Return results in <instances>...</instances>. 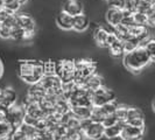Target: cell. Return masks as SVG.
Masks as SVG:
<instances>
[{
  "instance_id": "9c48e42d",
  "label": "cell",
  "mask_w": 155,
  "mask_h": 140,
  "mask_svg": "<svg viewBox=\"0 0 155 140\" xmlns=\"http://www.w3.org/2000/svg\"><path fill=\"white\" fill-rule=\"evenodd\" d=\"M125 124L137 126V127H146V119L143 112L135 106L127 108V115L125 119Z\"/></svg>"
},
{
  "instance_id": "8d00e7d4",
  "label": "cell",
  "mask_w": 155,
  "mask_h": 140,
  "mask_svg": "<svg viewBox=\"0 0 155 140\" xmlns=\"http://www.w3.org/2000/svg\"><path fill=\"white\" fill-rule=\"evenodd\" d=\"M77 140H93V139H91L90 137H87V135H86L85 133L81 132V133H79V134H78Z\"/></svg>"
},
{
  "instance_id": "60d3db41",
  "label": "cell",
  "mask_w": 155,
  "mask_h": 140,
  "mask_svg": "<svg viewBox=\"0 0 155 140\" xmlns=\"http://www.w3.org/2000/svg\"><path fill=\"white\" fill-rule=\"evenodd\" d=\"M109 140H124L121 138V135H117V137H113V138H110Z\"/></svg>"
},
{
  "instance_id": "30bf717a",
  "label": "cell",
  "mask_w": 155,
  "mask_h": 140,
  "mask_svg": "<svg viewBox=\"0 0 155 140\" xmlns=\"http://www.w3.org/2000/svg\"><path fill=\"white\" fill-rule=\"evenodd\" d=\"M16 95L15 90L12 88H4L0 89V110H7L9 106L16 103Z\"/></svg>"
},
{
  "instance_id": "484cf974",
  "label": "cell",
  "mask_w": 155,
  "mask_h": 140,
  "mask_svg": "<svg viewBox=\"0 0 155 140\" xmlns=\"http://www.w3.org/2000/svg\"><path fill=\"white\" fill-rule=\"evenodd\" d=\"M141 47H143V48L146 49L147 54L149 55V57H150V61L154 62V60H155V41H154V39H153V38L148 39L145 43L141 45Z\"/></svg>"
},
{
  "instance_id": "603a6c76",
  "label": "cell",
  "mask_w": 155,
  "mask_h": 140,
  "mask_svg": "<svg viewBox=\"0 0 155 140\" xmlns=\"http://www.w3.org/2000/svg\"><path fill=\"white\" fill-rule=\"evenodd\" d=\"M125 123H120L118 122L116 125H112V126H109V127H104V135H106L107 138H113V137H117V135H120V132L124 127Z\"/></svg>"
},
{
  "instance_id": "ee69618b",
  "label": "cell",
  "mask_w": 155,
  "mask_h": 140,
  "mask_svg": "<svg viewBox=\"0 0 155 140\" xmlns=\"http://www.w3.org/2000/svg\"><path fill=\"white\" fill-rule=\"evenodd\" d=\"M104 1H109V0H104Z\"/></svg>"
},
{
  "instance_id": "3957f363",
  "label": "cell",
  "mask_w": 155,
  "mask_h": 140,
  "mask_svg": "<svg viewBox=\"0 0 155 140\" xmlns=\"http://www.w3.org/2000/svg\"><path fill=\"white\" fill-rule=\"evenodd\" d=\"M97 70V63L92 60H76L75 61V75H74V83L76 85H82V83L87 77L93 75Z\"/></svg>"
},
{
  "instance_id": "83f0119b",
  "label": "cell",
  "mask_w": 155,
  "mask_h": 140,
  "mask_svg": "<svg viewBox=\"0 0 155 140\" xmlns=\"http://www.w3.org/2000/svg\"><path fill=\"white\" fill-rule=\"evenodd\" d=\"M23 35H25V31H22L20 27L14 26L11 28V38L9 40H13V41H23Z\"/></svg>"
},
{
  "instance_id": "44dd1931",
  "label": "cell",
  "mask_w": 155,
  "mask_h": 140,
  "mask_svg": "<svg viewBox=\"0 0 155 140\" xmlns=\"http://www.w3.org/2000/svg\"><path fill=\"white\" fill-rule=\"evenodd\" d=\"M91 109L92 106H71L70 112L75 118H77L79 120H86V119H90Z\"/></svg>"
},
{
  "instance_id": "ab89813d",
  "label": "cell",
  "mask_w": 155,
  "mask_h": 140,
  "mask_svg": "<svg viewBox=\"0 0 155 140\" xmlns=\"http://www.w3.org/2000/svg\"><path fill=\"white\" fill-rule=\"evenodd\" d=\"M94 140H109V138H107L106 135H104V134H103V135H101L99 138H97V139H94Z\"/></svg>"
},
{
  "instance_id": "e0dca14e",
  "label": "cell",
  "mask_w": 155,
  "mask_h": 140,
  "mask_svg": "<svg viewBox=\"0 0 155 140\" xmlns=\"http://www.w3.org/2000/svg\"><path fill=\"white\" fill-rule=\"evenodd\" d=\"M89 26H90L89 18L84 13H81L72 18V31L77 32V33H83L89 28Z\"/></svg>"
},
{
  "instance_id": "cb8c5ba5",
  "label": "cell",
  "mask_w": 155,
  "mask_h": 140,
  "mask_svg": "<svg viewBox=\"0 0 155 140\" xmlns=\"http://www.w3.org/2000/svg\"><path fill=\"white\" fill-rule=\"evenodd\" d=\"M13 131H14V127L9 124L7 120L0 122V139L9 138Z\"/></svg>"
},
{
  "instance_id": "2e32d148",
  "label": "cell",
  "mask_w": 155,
  "mask_h": 140,
  "mask_svg": "<svg viewBox=\"0 0 155 140\" xmlns=\"http://www.w3.org/2000/svg\"><path fill=\"white\" fill-rule=\"evenodd\" d=\"M105 85V83H104V78H103V76H101V75H98L97 72H94L93 75H91L90 77H87L82 83V88H84L85 90H87V91H92V90H94V89H97V88H99V86H103Z\"/></svg>"
},
{
  "instance_id": "4dcf8cb0",
  "label": "cell",
  "mask_w": 155,
  "mask_h": 140,
  "mask_svg": "<svg viewBox=\"0 0 155 140\" xmlns=\"http://www.w3.org/2000/svg\"><path fill=\"white\" fill-rule=\"evenodd\" d=\"M132 18H133V21H134V25L146 26V23H147V15L143 14V13H140V12L132 13Z\"/></svg>"
},
{
  "instance_id": "ffe728a7",
  "label": "cell",
  "mask_w": 155,
  "mask_h": 140,
  "mask_svg": "<svg viewBox=\"0 0 155 140\" xmlns=\"http://www.w3.org/2000/svg\"><path fill=\"white\" fill-rule=\"evenodd\" d=\"M121 20H123V11L111 7L106 11V21L111 27H114L117 25L121 23Z\"/></svg>"
},
{
  "instance_id": "9a60e30c",
  "label": "cell",
  "mask_w": 155,
  "mask_h": 140,
  "mask_svg": "<svg viewBox=\"0 0 155 140\" xmlns=\"http://www.w3.org/2000/svg\"><path fill=\"white\" fill-rule=\"evenodd\" d=\"M46 90L42 88V85L40 83L36 84H31L28 89V92H27V98L26 101L29 102H38L39 103L45 96H46Z\"/></svg>"
},
{
  "instance_id": "836d02e7",
  "label": "cell",
  "mask_w": 155,
  "mask_h": 140,
  "mask_svg": "<svg viewBox=\"0 0 155 140\" xmlns=\"http://www.w3.org/2000/svg\"><path fill=\"white\" fill-rule=\"evenodd\" d=\"M111 8H116V9H119V11H124L125 9V0H109L107 1Z\"/></svg>"
},
{
  "instance_id": "ba28073f",
  "label": "cell",
  "mask_w": 155,
  "mask_h": 140,
  "mask_svg": "<svg viewBox=\"0 0 155 140\" xmlns=\"http://www.w3.org/2000/svg\"><path fill=\"white\" fill-rule=\"evenodd\" d=\"M39 83L46 90L47 95L54 96L56 99H57L58 96L62 95V82L60 81V78L57 77L56 75H53V76H43Z\"/></svg>"
},
{
  "instance_id": "277c9868",
  "label": "cell",
  "mask_w": 155,
  "mask_h": 140,
  "mask_svg": "<svg viewBox=\"0 0 155 140\" xmlns=\"http://www.w3.org/2000/svg\"><path fill=\"white\" fill-rule=\"evenodd\" d=\"M89 96H90V102L92 106H101L106 103L117 99L114 91L109 89L106 85L99 86L92 91H89Z\"/></svg>"
},
{
  "instance_id": "7bdbcfd3",
  "label": "cell",
  "mask_w": 155,
  "mask_h": 140,
  "mask_svg": "<svg viewBox=\"0 0 155 140\" xmlns=\"http://www.w3.org/2000/svg\"><path fill=\"white\" fill-rule=\"evenodd\" d=\"M1 26H2V22H1V21H0V28H1Z\"/></svg>"
},
{
  "instance_id": "d6986e66",
  "label": "cell",
  "mask_w": 155,
  "mask_h": 140,
  "mask_svg": "<svg viewBox=\"0 0 155 140\" xmlns=\"http://www.w3.org/2000/svg\"><path fill=\"white\" fill-rule=\"evenodd\" d=\"M72 18L74 16L61 11L56 16V23L63 31H72Z\"/></svg>"
},
{
  "instance_id": "1f68e13d",
  "label": "cell",
  "mask_w": 155,
  "mask_h": 140,
  "mask_svg": "<svg viewBox=\"0 0 155 140\" xmlns=\"http://www.w3.org/2000/svg\"><path fill=\"white\" fill-rule=\"evenodd\" d=\"M11 140H28L27 139V135L25 131L22 130V127H16L14 128V131L11 134Z\"/></svg>"
},
{
  "instance_id": "b9f144b4",
  "label": "cell",
  "mask_w": 155,
  "mask_h": 140,
  "mask_svg": "<svg viewBox=\"0 0 155 140\" xmlns=\"http://www.w3.org/2000/svg\"><path fill=\"white\" fill-rule=\"evenodd\" d=\"M4 8V0H0V9Z\"/></svg>"
},
{
  "instance_id": "e575fe53",
  "label": "cell",
  "mask_w": 155,
  "mask_h": 140,
  "mask_svg": "<svg viewBox=\"0 0 155 140\" xmlns=\"http://www.w3.org/2000/svg\"><path fill=\"white\" fill-rule=\"evenodd\" d=\"M118 123V120H117L116 116H114V113L113 115H111V116L106 117L103 122H101V124L104 127H109V126H112V125H116Z\"/></svg>"
},
{
  "instance_id": "8992f818",
  "label": "cell",
  "mask_w": 155,
  "mask_h": 140,
  "mask_svg": "<svg viewBox=\"0 0 155 140\" xmlns=\"http://www.w3.org/2000/svg\"><path fill=\"white\" fill-rule=\"evenodd\" d=\"M118 106H119V103L117 99L110 102V103H106L101 106H92L91 115H90V120L96 122V123H101L106 117L113 115Z\"/></svg>"
},
{
  "instance_id": "f35d334b",
  "label": "cell",
  "mask_w": 155,
  "mask_h": 140,
  "mask_svg": "<svg viewBox=\"0 0 155 140\" xmlns=\"http://www.w3.org/2000/svg\"><path fill=\"white\" fill-rule=\"evenodd\" d=\"M16 1H18V2H19V4H20L21 6H23V5H26V4L28 2V0H16Z\"/></svg>"
},
{
  "instance_id": "4fadbf2b",
  "label": "cell",
  "mask_w": 155,
  "mask_h": 140,
  "mask_svg": "<svg viewBox=\"0 0 155 140\" xmlns=\"http://www.w3.org/2000/svg\"><path fill=\"white\" fill-rule=\"evenodd\" d=\"M83 2L81 0H65L62 5V11L71 16L78 15L83 13Z\"/></svg>"
},
{
  "instance_id": "7a4b0ae2",
  "label": "cell",
  "mask_w": 155,
  "mask_h": 140,
  "mask_svg": "<svg viewBox=\"0 0 155 140\" xmlns=\"http://www.w3.org/2000/svg\"><path fill=\"white\" fill-rule=\"evenodd\" d=\"M123 61L126 69L132 72H140L143 68H146L150 61V57L147 54L146 49L143 47H137L132 52L126 53L123 56Z\"/></svg>"
},
{
  "instance_id": "f546056e",
  "label": "cell",
  "mask_w": 155,
  "mask_h": 140,
  "mask_svg": "<svg viewBox=\"0 0 155 140\" xmlns=\"http://www.w3.org/2000/svg\"><path fill=\"white\" fill-rule=\"evenodd\" d=\"M55 67H56V61H46L43 62V74L45 76H53L55 75Z\"/></svg>"
},
{
  "instance_id": "5b68a950",
  "label": "cell",
  "mask_w": 155,
  "mask_h": 140,
  "mask_svg": "<svg viewBox=\"0 0 155 140\" xmlns=\"http://www.w3.org/2000/svg\"><path fill=\"white\" fill-rule=\"evenodd\" d=\"M55 75L60 78L62 84L74 82L75 61L74 60H60V61H56Z\"/></svg>"
},
{
  "instance_id": "7402d4cb",
  "label": "cell",
  "mask_w": 155,
  "mask_h": 140,
  "mask_svg": "<svg viewBox=\"0 0 155 140\" xmlns=\"http://www.w3.org/2000/svg\"><path fill=\"white\" fill-rule=\"evenodd\" d=\"M110 53L112 56H114V57H121V56H124V46H123V41L119 39H116L113 42H111L109 46Z\"/></svg>"
},
{
  "instance_id": "5bb4252c",
  "label": "cell",
  "mask_w": 155,
  "mask_h": 140,
  "mask_svg": "<svg viewBox=\"0 0 155 140\" xmlns=\"http://www.w3.org/2000/svg\"><path fill=\"white\" fill-rule=\"evenodd\" d=\"M23 106H25V113L27 116L31 117V118L40 119V118L46 117L45 112L42 111V109H41V106H40V104L38 102L26 101L23 103Z\"/></svg>"
},
{
  "instance_id": "52a82bcc",
  "label": "cell",
  "mask_w": 155,
  "mask_h": 140,
  "mask_svg": "<svg viewBox=\"0 0 155 140\" xmlns=\"http://www.w3.org/2000/svg\"><path fill=\"white\" fill-rule=\"evenodd\" d=\"M6 113V120L12 125L14 128L20 127L23 124V118H25V106L23 104H13L7 110H5Z\"/></svg>"
},
{
  "instance_id": "4316f807",
  "label": "cell",
  "mask_w": 155,
  "mask_h": 140,
  "mask_svg": "<svg viewBox=\"0 0 155 140\" xmlns=\"http://www.w3.org/2000/svg\"><path fill=\"white\" fill-rule=\"evenodd\" d=\"M123 46H124V53H130V52H132L133 49H135L137 47L140 46L139 41L137 39H134V38H130V39H127L126 41H123Z\"/></svg>"
},
{
  "instance_id": "f6af8a7d",
  "label": "cell",
  "mask_w": 155,
  "mask_h": 140,
  "mask_svg": "<svg viewBox=\"0 0 155 140\" xmlns=\"http://www.w3.org/2000/svg\"><path fill=\"white\" fill-rule=\"evenodd\" d=\"M4 1H5V0H4Z\"/></svg>"
},
{
  "instance_id": "d4e9b609",
  "label": "cell",
  "mask_w": 155,
  "mask_h": 140,
  "mask_svg": "<svg viewBox=\"0 0 155 140\" xmlns=\"http://www.w3.org/2000/svg\"><path fill=\"white\" fill-rule=\"evenodd\" d=\"M4 8L11 14H16V13H19L21 5L16 0H5L4 1Z\"/></svg>"
},
{
  "instance_id": "7c38bea8",
  "label": "cell",
  "mask_w": 155,
  "mask_h": 140,
  "mask_svg": "<svg viewBox=\"0 0 155 140\" xmlns=\"http://www.w3.org/2000/svg\"><path fill=\"white\" fill-rule=\"evenodd\" d=\"M15 23L25 32H35V20L28 14L25 13H16Z\"/></svg>"
},
{
  "instance_id": "f1b7e54d",
  "label": "cell",
  "mask_w": 155,
  "mask_h": 140,
  "mask_svg": "<svg viewBox=\"0 0 155 140\" xmlns=\"http://www.w3.org/2000/svg\"><path fill=\"white\" fill-rule=\"evenodd\" d=\"M127 108L126 105H120L117 108L116 112H114V116H116L117 120L120 122V123H125V119H126V115H127Z\"/></svg>"
},
{
  "instance_id": "6da1fadb",
  "label": "cell",
  "mask_w": 155,
  "mask_h": 140,
  "mask_svg": "<svg viewBox=\"0 0 155 140\" xmlns=\"http://www.w3.org/2000/svg\"><path fill=\"white\" fill-rule=\"evenodd\" d=\"M45 76L43 62L36 60H23L19 63V77L27 84H36Z\"/></svg>"
},
{
  "instance_id": "ac0fdd59",
  "label": "cell",
  "mask_w": 155,
  "mask_h": 140,
  "mask_svg": "<svg viewBox=\"0 0 155 140\" xmlns=\"http://www.w3.org/2000/svg\"><path fill=\"white\" fill-rule=\"evenodd\" d=\"M110 33V29H107L104 26H97L92 32V36L94 42L99 47L106 48V40H107V35Z\"/></svg>"
},
{
  "instance_id": "d6a6232c",
  "label": "cell",
  "mask_w": 155,
  "mask_h": 140,
  "mask_svg": "<svg viewBox=\"0 0 155 140\" xmlns=\"http://www.w3.org/2000/svg\"><path fill=\"white\" fill-rule=\"evenodd\" d=\"M140 0H125V9L131 12V13H135L137 12V8H138V5H139Z\"/></svg>"
},
{
  "instance_id": "74e56055",
  "label": "cell",
  "mask_w": 155,
  "mask_h": 140,
  "mask_svg": "<svg viewBox=\"0 0 155 140\" xmlns=\"http://www.w3.org/2000/svg\"><path fill=\"white\" fill-rule=\"evenodd\" d=\"M2 120H6V113L4 110H0V122Z\"/></svg>"
},
{
  "instance_id": "8fae6325",
  "label": "cell",
  "mask_w": 155,
  "mask_h": 140,
  "mask_svg": "<svg viewBox=\"0 0 155 140\" xmlns=\"http://www.w3.org/2000/svg\"><path fill=\"white\" fill-rule=\"evenodd\" d=\"M145 130L146 127H137V126L125 124L120 132V135L124 140H142Z\"/></svg>"
},
{
  "instance_id": "d590c367",
  "label": "cell",
  "mask_w": 155,
  "mask_h": 140,
  "mask_svg": "<svg viewBox=\"0 0 155 140\" xmlns=\"http://www.w3.org/2000/svg\"><path fill=\"white\" fill-rule=\"evenodd\" d=\"M0 38L2 40H9L11 38V28L2 25L1 28H0Z\"/></svg>"
}]
</instances>
